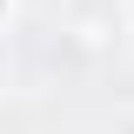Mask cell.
<instances>
[{"label":"cell","mask_w":134,"mask_h":134,"mask_svg":"<svg viewBox=\"0 0 134 134\" xmlns=\"http://www.w3.org/2000/svg\"><path fill=\"white\" fill-rule=\"evenodd\" d=\"M121 134H134V121H121Z\"/></svg>","instance_id":"obj_2"},{"label":"cell","mask_w":134,"mask_h":134,"mask_svg":"<svg viewBox=\"0 0 134 134\" xmlns=\"http://www.w3.org/2000/svg\"><path fill=\"white\" fill-rule=\"evenodd\" d=\"M7 7H14V0H0V20H7Z\"/></svg>","instance_id":"obj_1"},{"label":"cell","mask_w":134,"mask_h":134,"mask_svg":"<svg viewBox=\"0 0 134 134\" xmlns=\"http://www.w3.org/2000/svg\"><path fill=\"white\" fill-rule=\"evenodd\" d=\"M100 7H114V0H100Z\"/></svg>","instance_id":"obj_3"}]
</instances>
